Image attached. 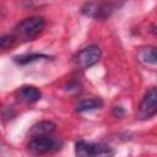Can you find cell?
Instances as JSON below:
<instances>
[{
    "mask_svg": "<svg viewBox=\"0 0 157 157\" xmlns=\"http://www.w3.org/2000/svg\"><path fill=\"white\" fill-rule=\"evenodd\" d=\"M16 96L18 101L27 103V104H32L40 99L42 93L34 86H22L16 91Z\"/></svg>",
    "mask_w": 157,
    "mask_h": 157,
    "instance_id": "7",
    "label": "cell"
},
{
    "mask_svg": "<svg viewBox=\"0 0 157 157\" xmlns=\"http://www.w3.org/2000/svg\"><path fill=\"white\" fill-rule=\"evenodd\" d=\"M16 44V39L12 34H6V36H2L0 38V47L1 49H9L11 47H13Z\"/></svg>",
    "mask_w": 157,
    "mask_h": 157,
    "instance_id": "12",
    "label": "cell"
},
{
    "mask_svg": "<svg viewBox=\"0 0 157 157\" xmlns=\"http://www.w3.org/2000/svg\"><path fill=\"white\" fill-rule=\"evenodd\" d=\"M139 58L145 64H157V48H147L141 50Z\"/></svg>",
    "mask_w": 157,
    "mask_h": 157,
    "instance_id": "10",
    "label": "cell"
},
{
    "mask_svg": "<svg viewBox=\"0 0 157 157\" xmlns=\"http://www.w3.org/2000/svg\"><path fill=\"white\" fill-rule=\"evenodd\" d=\"M124 113H125V112H124V108H123V107H117V105H115V107L113 108V114H114L115 117H118V118L123 117Z\"/></svg>",
    "mask_w": 157,
    "mask_h": 157,
    "instance_id": "13",
    "label": "cell"
},
{
    "mask_svg": "<svg viewBox=\"0 0 157 157\" xmlns=\"http://www.w3.org/2000/svg\"><path fill=\"white\" fill-rule=\"evenodd\" d=\"M47 59L48 56L47 55H43V54H29V55H21V56H16L15 58V61L20 65H25V64H28V63H32V61H36L38 59Z\"/></svg>",
    "mask_w": 157,
    "mask_h": 157,
    "instance_id": "11",
    "label": "cell"
},
{
    "mask_svg": "<svg viewBox=\"0 0 157 157\" xmlns=\"http://www.w3.org/2000/svg\"><path fill=\"white\" fill-rule=\"evenodd\" d=\"M115 7H117V4H114V2L90 1V2H86L82 5L81 12L87 17H92L96 20H105L113 13Z\"/></svg>",
    "mask_w": 157,
    "mask_h": 157,
    "instance_id": "6",
    "label": "cell"
},
{
    "mask_svg": "<svg viewBox=\"0 0 157 157\" xmlns=\"http://www.w3.org/2000/svg\"><path fill=\"white\" fill-rule=\"evenodd\" d=\"M45 20L42 16H32L22 20L16 27L12 36L17 42H29L36 39L44 29Z\"/></svg>",
    "mask_w": 157,
    "mask_h": 157,
    "instance_id": "1",
    "label": "cell"
},
{
    "mask_svg": "<svg viewBox=\"0 0 157 157\" xmlns=\"http://www.w3.org/2000/svg\"><path fill=\"white\" fill-rule=\"evenodd\" d=\"M61 146H63L61 141L53 139L50 136H43V137L31 139L27 145V150L33 156H42V155L56 152L61 148Z\"/></svg>",
    "mask_w": 157,
    "mask_h": 157,
    "instance_id": "3",
    "label": "cell"
},
{
    "mask_svg": "<svg viewBox=\"0 0 157 157\" xmlns=\"http://www.w3.org/2000/svg\"><path fill=\"white\" fill-rule=\"evenodd\" d=\"M103 105V102L99 98H87V99H82L80 101L76 107L75 110L77 113H86V112H91V110H96L99 109Z\"/></svg>",
    "mask_w": 157,
    "mask_h": 157,
    "instance_id": "9",
    "label": "cell"
},
{
    "mask_svg": "<svg viewBox=\"0 0 157 157\" xmlns=\"http://www.w3.org/2000/svg\"><path fill=\"white\" fill-rule=\"evenodd\" d=\"M55 128L56 125L53 123V121H49V120H43V121H39L37 124H34L29 131H28V135L34 139V137H43V136H49L50 134H53L55 131Z\"/></svg>",
    "mask_w": 157,
    "mask_h": 157,
    "instance_id": "8",
    "label": "cell"
},
{
    "mask_svg": "<svg viewBox=\"0 0 157 157\" xmlns=\"http://www.w3.org/2000/svg\"><path fill=\"white\" fill-rule=\"evenodd\" d=\"M102 58V49L98 45H88L74 55V64L81 70H86L96 65Z\"/></svg>",
    "mask_w": 157,
    "mask_h": 157,
    "instance_id": "5",
    "label": "cell"
},
{
    "mask_svg": "<svg viewBox=\"0 0 157 157\" xmlns=\"http://www.w3.org/2000/svg\"><path fill=\"white\" fill-rule=\"evenodd\" d=\"M157 114V87H151L144 94L137 110L136 119L147 120Z\"/></svg>",
    "mask_w": 157,
    "mask_h": 157,
    "instance_id": "4",
    "label": "cell"
},
{
    "mask_svg": "<svg viewBox=\"0 0 157 157\" xmlns=\"http://www.w3.org/2000/svg\"><path fill=\"white\" fill-rule=\"evenodd\" d=\"M76 157H113L114 150L102 142H88V141H78L75 145Z\"/></svg>",
    "mask_w": 157,
    "mask_h": 157,
    "instance_id": "2",
    "label": "cell"
},
{
    "mask_svg": "<svg viewBox=\"0 0 157 157\" xmlns=\"http://www.w3.org/2000/svg\"><path fill=\"white\" fill-rule=\"evenodd\" d=\"M151 32H152L153 34H157V26H152V29H151Z\"/></svg>",
    "mask_w": 157,
    "mask_h": 157,
    "instance_id": "14",
    "label": "cell"
}]
</instances>
